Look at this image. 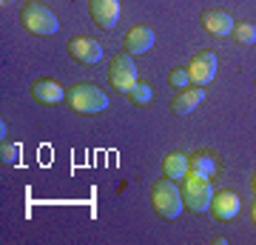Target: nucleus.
<instances>
[{"label": "nucleus", "mask_w": 256, "mask_h": 245, "mask_svg": "<svg viewBox=\"0 0 256 245\" xmlns=\"http://www.w3.org/2000/svg\"><path fill=\"white\" fill-rule=\"evenodd\" d=\"M66 103H68V109L74 114H86V117L100 114V111H106L111 106L108 94L97 83H77V86H72L66 91Z\"/></svg>", "instance_id": "nucleus-1"}, {"label": "nucleus", "mask_w": 256, "mask_h": 245, "mask_svg": "<svg viewBox=\"0 0 256 245\" xmlns=\"http://www.w3.org/2000/svg\"><path fill=\"white\" fill-rule=\"evenodd\" d=\"M151 205H154V214L160 219H176L185 211L182 202V188L176 185V180H156L151 185Z\"/></svg>", "instance_id": "nucleus-2"}, {"label": "nucleus", "mask_w": 256, "mask_h": 245, "mask_svg": "<svg viewBox=\"0 0 256 245\" xmlns=\"http://www.w3.org/2000/svg\"><path fill=\"white\" fill-rule=\"evenodd\" d=\"M210 200H214V191H210V177H202L196 171H188L182 177V202L191 214H205L210 211Z\"/></svg>", "instance_id": "nucleus-3"}, {"label": "nucleus", "mask_w": 256, "mask_h": 245, "mask_svg": "<svg viewBox=\"0 0 256 245\" xmlns=\"http://www.w3.org/2000/svg\"><path fill=\"white\" fill-rule=\"evenodd\" d=\"M20 23H23V29L26 32H32V35H57L60 32V20H57V15L48 6H43V3H26L23 9H20Z\"/></svg>", "instance_id": "nucleus-4"}, {"label": "nucleus", "mask_w": 256, "mask_h": 245, "mask_svg": "<svg viewBox=\"0 0 256 245\" xmlns=\"http://www.w3.org/2000/svg\"><path fill=\"white\" fill-rule=\"evenodd\" d=\"M108 80H111V86H114V91H120V94H128V91L134 89V83L140 80L137 66H134V55L120 52V55L111 57Z\"/></svg>", "instance_id": "nucleus-5"}, {"label": "nucleus", "mask_w": 256, "mask_h": 245, "mask_svg": "<svg viewBox=\"0 0 256 245\" xmlns=\"http://www.w3.org/2000/svg\"><path fill=\"white\" fill-rule=\"evenodd\" d=\"M66 49H68V57L72 60H77V63H86V66H94L102 60V43H97L94 37H86V35H77L72 37L68 43H66Z\"/></svg>", "instance_id": "nucleus-6"}, {"label": "nucleus", "mask_w": 256, "mask_h": 245, "mask_svg": "<svg viewBox=\"0 0 256 245\" xmlns=\"http://www.w3.org/2000/svg\"><path fill=\"white\" fill-rule=\"evenodd\" d=\"M188 74H191L194 86H208V83L216 77V55H214V52H200V55H194L191 63H188Z\"/></svg>", "instance_id": "nucleus-7"}, {"label": "nucleus", "mask_w": 256, "mask_h": 245, "mask_svg": "<svg viewBox=\"0 0 256 245\" xmlns=\"http://www.w3.org/2000/svg\"><path fill=\"white\" fill-rule=\"evenodd\" d=\"M66 91L57 80H52V77H40V80L32 83V89H28V94H32V100H37L40 106H57L60 100H66Z\"/></svg>", "instance_id": "nucleus-8"}, {"label": "nucleus", "mask_w": 256, "mask_h": 245, "mask_svg": "<svg viewBox=\"0 0 256 245\" xmlns=\"http://www.w3.org/2000/svg\"><path fill=\"white\" fill-rule=\"evenodd\" d=\"M88 15H92L94 26L111 32L120 20V0H88Z\"/></svg>", "instance_id": "nucleus-9"}, {"label": "nucleus", "mask_w": 256, "mask_h": 245, "mask_svg": "<svg viewBox=\"0 0 256 245\" xmlns=\"http://www.w3.org/2000/svg\"><path fill=\"white\" fill-rule=\"evenodd\" d=\"M200 23H202V29H205L208 35H214V37H228L230 32H234V26H236V20L230 18L228 12H222V9L202 12Z\"/></svg>", "instance_id": "nucleus-10"}, {"label": "nucleus", "mask_w": 256, "mask_h": 245, "mask_svg": "<svg viewBox=\"0 0 256 245\" xmlns=\"http://www.w3.org/2000/svg\"><path fill=\"white\" fill-rule=\"evenodd\" d=\"M151 46H154V32L148 26H134V29H128L126 40H122V52H128V55H146V52H151Z\"/></svg>", "instance_id": "nucleus-11"}, {"label": "nucleus", "mask_w": 256, "mask_h": 245, "mask_svg": "<svg viewBox=\"0 0 256 245\" xmlns=\"http://www.w3.org/2000/svg\"><path fill=\"white\" fill-rule=\"evenodd\" d=\"M202 100H205V86H188V89H180L176 91V97L171 100V111H174V114H191Z\"/></svg>", "instance_id": "nucleus-12"}, {"label": "nucleus", "mask_w": 256, "mask_h": 245, "mask_svg": "<svg viewBox=\"0 0 256 245\" xmlns=\"http://www.w3.org/2000/svg\"><path fill=\"white\" fill-rule=\"evenodd\" d=\"M210 214L222 222H228L239 214V197L234 191H216L214 200H210Z\"/></svg>", "instance_id": "nucleus-13"}, {"label": "nucleus", "mask_w": 256, "mask_h": 245, "mask_svg": "<svg viewBox=\"0 0 256 245\" xmlns=\"http://www.w3.org/2000/svg\"><path fill=\"white\" fill-rule=\"evenodd\" d=\"M188 171H196L202 177H214L216 174V157L210 151H194L188 157Z\"/></svg>", "instance_id": "nucleus-14"}, {"label": "nucleus", "mask_w": 256, "mask_h": 245, "mask_svg": "<svg viewBox=\"0 0 256 245\" xmlns=\"http://www.w3.org/2000/svg\"><path fill=\"white\" fill-rule=\"evenodd\" d=\"M185 174H188V157H185V154H168L162 160V177L182 182Z\"/></svg>", "instance_id": "nucleus-15"}, {"label": "nucleus", "mask_w": 256, "mask_h": 245, "mask_svg": "<svg viewBox=\"0 0 256 245\" xmlns=\"http://www.w3.org/2000/svg\"><path fill=\"white\" fill-rule=\"evenodd\" d=\"M126 97L134 103L137 109H142V106H148V103L154 100V89H151V83H148V80H137V83H134V89L128 91Z\"/></svg>", "instance_id": "nucleus-16"}, {"label": "nucleus", "mask_w": 256, "mask_h": 245, "mask_svg": "<svg viewBox=\"0 0 256 245\" xmlns=\"http://www.w3.org/2000/svg\"><path fill=\"white\" fill-rule=\"evenodd\" d=\"M230 35H234V40H236L239 46H254L256 43V26L248 23V20H239Z\"/></svg>", "instance_id": "nucleus-17"}, {"label": "nucleus", "mask_w": 256, "mask_h": 245, "mask_svg": "<svg viewBox=\"0 0 256 245\" xmlns=\"http://www.w3.org/2000/svg\"><path fill=\"white\" fill-rule=\"evenodd\" d=\"M168 83H171V86H174L176 91L180 89H188V83H191V74H188V66H180V69H174V72L168 74Z\"/></svg>", "instance_id": "nucleus-18"}, {"label": "nucleus", "mask_w": 256, "mask_h": 245, "mask_svg": "<svg viewBox=\"0 0 256 245\" xmlns=\"http://www.w3.org/2000/svg\"><path fill=\"white\" fill-rule=\"evenodd\" d=\"M0 157H3V163H6V165H18L20 163V145H12V143H6V140H3Z\"/></svg>", "instance_id": "nucleus-19"}, {"label": "nucleus", "mask_w": 256, "mask_h": 245, "mask_svg": "<svg viewBox=\"0 0 256 245\" xmlns=\"http://www.w3.org/2000/svg\"><path fill=\"white\" fill-rule=\"evenodd\" d=\"M250 219L256 222V200H254V205H250Z\"/></svg>", "instance_id": "nucleus-20"}, {"label": "nucleus", "mask_w": 256, "mask_h": 245, "mask_svg": "<svg viewBox=\"0 0 256 245\" xmlns=\"http://www.w3.org/2000/svg\"><path fill=\"white\" fill-rule=\"evenodd\" d=\"M250 188H254V194H256V171H254V177H250Z\"/></svg>", "instance_id": "nucleus-21"}, {"label": "nucleus", "mask_w": 256, "mask_h": 245, "mask_svg": "<svg viewBox=\"0 0 256 245\" xmlns=\"http://www.w3.org/2000/svg\"><path fill=\"white\" fill-rule=\"evenodd\" d=\"M28 3H34V0H28Z\"/></svg>", "instance_id": "nucleus-22"}]
</instances>
